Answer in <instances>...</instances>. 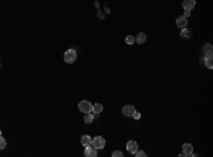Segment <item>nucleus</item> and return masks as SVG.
Wrapping results in <instances>:
<instances>
[{
	"label": "nucleus",
	"mask_w": 213,
	"mask_h": 157,
	"mask_svg": "<svg viewBox=\"0 0 213 157\" xmlns=\"http://www.w3.org/2000/svg\"><path fill=\"white\" fill-rule=\"evenodd\" d=\"M75 60H77V52H75L74 50H67V51L64 52V61L67 62V64H73Z\"/></svg>",
	"instance_id": "obj_1"
},
{
	"label": "nucleus",
	"mask_w": 213,
	"mask_h": 157,
	"mask_svg": "<svg viewBox=\"0 0 213 157\" xmlns=\"http://www.w3.org/2000/svg\"><path fill=\"white\" fill-rule=\"evenodd\" d=\"M91 144L97 149V150H101V149L105 147V139L101 137V136H97V137H94V139L91 140Z\"/></svg>",
	"instance_id": "obj_2"
},
{
	"label": "nucleus",
	"mask_w": 213,
	"mask_h": 157,
	"mask_svg": "<svg viewBox=\"0 0 213 157\" xmlns=\"http://www.w3.org/2000/svg\"><path fill=\"white\" fill-rule=\"evenodd\" d=\"M78 109L81 110L83 113H88V112L92 110V105H91V102H88V100H81L78 103Z\"/></svg>",
	"instance_id": "obj_3"
},
{
	"label": "nucleus",
	"mask_w": 213,
	"mask_h": 157,
	"mask_svg": "<svg viewBox=\"0 0 213 157\" xmlns=\"http://www.w3.org/2000/svg\"><path fill=\"white\" fill-rule=\"evenodd\" d=\"M84 156L85 157H95L97 156V149L90 144V146H85V150H84Z\"/></svg>",
	"instance_id": "obj_4"
},
{
	"label": "nucleus",
	"mask_w": 213,
	"mask_h": 157,
	"mask_svg": "<svg viewBox=\"0 0 213 157\" xmlns=\"http://www.w3.org/2000/svg\"><path fill=\"white\" fill-rule=\"evenodd\" d=\"M182 153L183 156H193V146L191 143H185L182 146Z\"/></svg>",
	"instance_id": "obj_5"
},
{
	"label": "nucleus",
	"mask_w": 213,
	"mask_h": 157,
	"mask_svg": "<svg viewBox=\"0 0 213 157\" xmlns=\"http://www.w3.org/2000/svg\"><path fill=\"white\" fill-rule=\"evenodd\" d=\"M135 112V108L132 105H125L124 108H122V115L124 116H132Z\"/></svg>",
	"instance_id": "obj_6"
},
{
	"label": "nucleus",
	"mask_w": 213,
	"mask_h": 157,
	"mask_svg": "<svg viewBox=\"0 0 213 157\" xmlns=\"http://www.w3.org/2000/svg\"><path fill=\"white\" fill-rule=\"evenodd\" d=\"M176 26L182 30V28H186L187 27V18L183 17V16H179L178 18H176Z\"/></svg>",
	"instance_id": "obj_7"
},
{
	"label": "nucleus",
	"mask_w": 213,
	"mask_h": 157,
	"mask_svg": "<svg viewBox=\"0 0 213 157\" xmlns=\"http://www.w3.org/2000/svg\"><path fill=\"white\" fill-rule=\"evenodd\" d=\"M126 150H128L129 153H132V154H134V153L136 152V150H138V143H136L135 140H129V142L126 143Z\"/></svg>",
	"instance_id": "obj_8"
},
{
	"label": "nucleus",
	"mask_w": 213,
	"mask_h": 157,
	"mask_svg": "<svg viewBox=\"0 0 213 157\" xmlns=\"http://www.w3.org/2000/svg\"><path fill=\"white\" fill-rule=\"evenodd\" d=\"M182 6L185 10H193L196 6V0H183Z\"/></svg>",
	"instance_id": "obj_9"
},
{
	"label": "nucleus",
	"mask_w": 213,
	"mask_h": 157,
	"mask_svg": "<svg viewBox=\"0 0 213 157\" xmlns=\"http://www.w3.org/2000/svg\"><path fill=\"white\" fill-rule=\"evenodd\" d=\"M203 54L206 55V57H212V54H213V47H212V44H204V47H203Z\"/></svg>",
	"instance_id": "obj_10"
},
{
	"label": "nucleus",
	"mask_w": 213,
	"mask_h": 157,
	"mask_svg": "<svg viewBox=\"0 0 213 157\" xmlns=\"http://www.w3.org/2000/svg\"><path fill=\"white\" fill-rule=\"evenodd\" d=\"M145 41H146V35H145L144 33H138L136 37H135V43L136 44H144Z\"/></svg>",
	"instance_id": "obj_11"
},
{
	"label": "nucleus",
	"mask_w": 213,
	"mask_h": 157,
	"mask_svg": "<svg viewBox=\"0 0 213 157\" xmlns=\"http://www.w3.org/2000/svg\"><path fill=\"white\" fill-rule=\"evenodd\" d=\"M101 112H102V105H101V103H95V105H92V110H91V113H94V116H97V115H100Z\"/></svg>",
	"instance_id": "obj_12"
},
{
	"label": "nucleus",
	"mask_w": 213,
	"mask_h": 157,
	"mask_svg": "<svg viewBox=\"0 0 213 157\" xmlns=\"http://www.w3.org/2000/svg\"><path fill=\"white\" fill-rule=\"evenodd\" d=\"M91 136H88V135H84L83 137H81V144H83L84 147H85V146H90V144H91Z\"/></svg>",
	"instance_id": "obj_13"
},
{
	"label": "nucleus",
	"mask_w": 213,
	"mask_h": 157,
	"mask_svg": "<svg viewBox=\"0 0 213 157\" xmlns=\"http://www.w3.org/2000/svg\"><path fill=\"white\" fill-rule=\"evenodd\" d=\"M94 113H91V112H88V113H85V116H84V122L87 123V125H90V123L94 122Z\"/></svg>",
	"instance_id": "obj_14"
},
{
	"label": "nucleus",
	"mask_w": 213,
	"mask_h": 157,
	"mask_svg": "<svg viewBox=\"0 0 213 157\" xmlns=\"http://www.w3.org/2000/svg\"><path fill=\"white\" fill-rule=\"evenodd\" d=\"M204 64H206V67H208L209 70H212L213 68V58L212 57H206L204 58Z\"/></svg>",
	"instance_id": "obj_15"
},
{
	"label": "nucleus",
	"mask_w": 213,
	"mask_h": 157,
	"mask_svg": "<svg viewBox=\"0 0 213 157\" xmlns=\"http://www.w3.org/2000/svg\"><path fill=\"white\" fill-rule=\"evenodd\" d=\"M191 31L187 30V28H182V30H180V35H182L183 38H189V37H191Z\"/></svg>",
	"instance_id": "obj_16"
},
{
	"label": "nucleus",
	"mask_w": 213,
	"mask_h": 157,
	"mask_svg": "<svg viewBox=\"0 0 213 157\" xmlns=\"http://www.w3.org/2000/svg\"><path fill=\"white\" fill-rule=\"evenodd\" d=\"M125 43L128 44V45L135 44V37H134V35H126V37H125Z\"/></svg>",
	"instance_id": "obj_17"
},
{
	"label": "nucleus",
	"mask_w": 213,
	"mask_h": 157,
	"mask_svg": "<svg viewBox=\"0 0 213 157\" xmlns=\"http://www.w3.org/2000/svg\"><path fill=\"white\" fill-rule=\"evenodd\" d=\"M6 139L3 137V136L0 135V150H3V149H6Z\"/></svg>",
	"instance_id": "obj_18"
},
{
	"label": "nucleus",
	"mask_w": 213,
	"mask_h": 157,
	"mask_svg": "<svg viewBox=\"0 0 213 157\" xmlns=\"http://www.w3.org/2000/svg\"><path fill=\"white\" fill-rule=\"evenodd\" d=\"M134 154H135L136 157H145V156H146V153H145V152H139V150H136Z\"/></svg>",
	"instance_id": "obj_19"
},
{
	"label": "nucleus",
	"mask_w": 213,
	"mask_h": 157,
	"mask_svg": "<svg viewBox=\"0 0 213 157\" xmlns=\"http://www.w3.org/2000/svg\"><path fill=\"white\" fill-rule=\"evenodd\" d=\"M124 154H122L121 152H118V150H115V152L112 153V157H122Z\"/></svg>",
	"instance_id": "obj_20"
},
{
	"label": "nucleus",
	"mask_w": 213,
	"mask_h": 157,
	"mask_svg": "<svg viewBox=\"0 0 213 157\" xmlns=\"http://www.w3.org/2000/svg\"><path fill=\"white\" fill-rule=\"evenodd\" d=\"M132 118H134V119H139V118H141V115H139L138 112L135 110V112H134V115H132Z\"/></svg>",
	"instance_id": "obj_21"
},
{
	"label": "nucleus",
	"mask_w": 213,
	"mask_h": 157,
	"mask_svg": "<svg viewBox=\"0 0 213 157\" xmlns=\"http://www.w3.org/2000/svg\"><path fill=\"white\" fill-rule=\"evenodd\" d=\"M189 14H191V10H185V16H183V17H187Z\"/></svg>",
	"instance_id": "obj_22"
},
{
	"label": "nucleus",
	"mask_w": 213,
	"mask_h": 157,
	"mask_svg": "<svg viewBox=\"0 0 213 157\" xmlns=\"http://www.w3.org/2000/svg\"><path fill=\"white\" fill-rule=\"evenodd\" d=\"M0 135H2V132H0Z\"/></svg>",
	"instance_id": "obj_23"
}]
</instances>
